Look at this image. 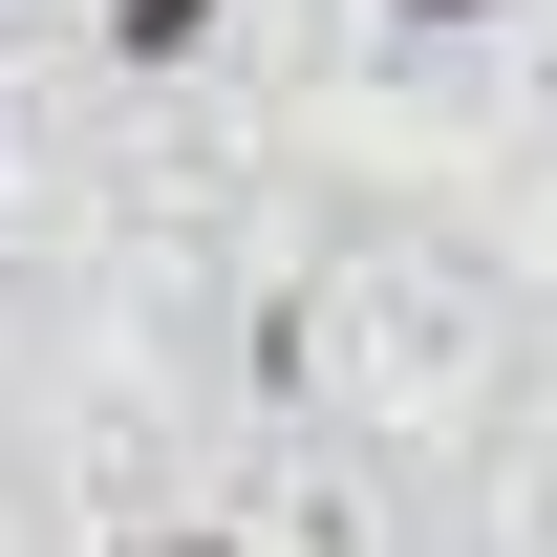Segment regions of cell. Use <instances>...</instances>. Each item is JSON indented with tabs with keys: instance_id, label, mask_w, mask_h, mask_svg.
<instances>
[{
	"instance_id": "2",
	"label": "cell",
	"mask_w": 557,
	"mask_h": 557,
	"mask_svg": "<svg viewBox=\"0 0 557 557\" xmlns=\"http://www.w3.org/2000/svg\"><path fill=\"white\" fill-rule=\"evenodd\" d=\"M408 22H472V0H408Z\"/></svg>"
},
{
	"instance_id": "1",
	"label": "cell",
	"mask_w": 557,
	"mask_h": 557,
	"mask_svg": "<svg viewBox=\"0 0 557 557\" xmlns=\"http://www.w3.org/2000/svg\"><path fill=\"white\" fill-rule=\"evenodd\" d=\"M108 44H129V65H194V44H214V0H108Z\"/></svg>"
}]
</instances>
